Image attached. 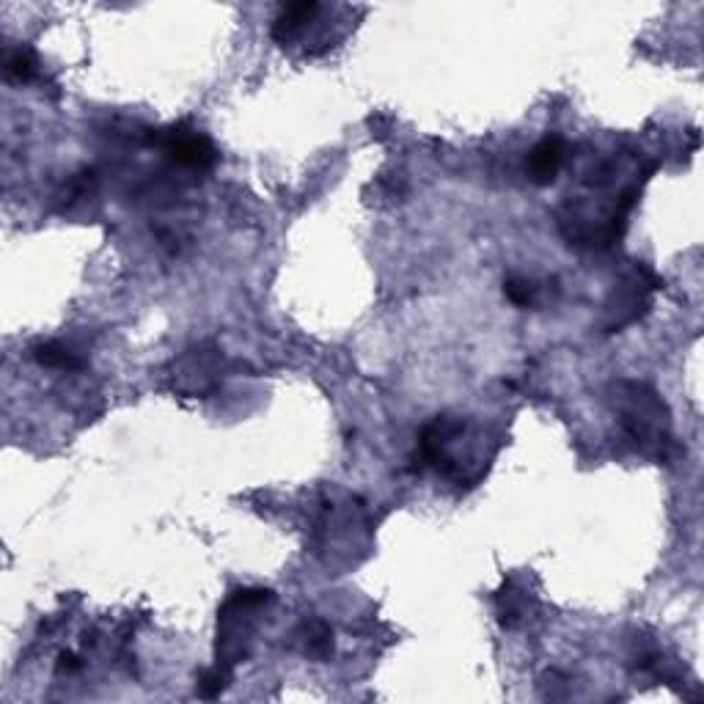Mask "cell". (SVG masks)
<instances>
[{
  "mask_svg": "<svg viewBox=\"0 0 704 704\" xmlns=\"http://www.w3.org/2000/svg\"><path fill=\"white\" fill-rule=\"evenodd\" d=\"M614 407L619 427L638 454L649 460H669L674 446L671 413L655 388L636 380H622L614 388Z\"/></svg>",
  "mask_w": 704,
  "mask_h": 704,
  "instance_id": "6da1fadb",
  "label": "cell"
},
{
  "mask_svg": "<svg viewBox=\"0 0 704 704\" xmlns=\"http://www.w3.org/2000/svg\"><path fill=\"white\" fill-rule=\"evenodd\" d=\"M273 603L275 592L262 586L237 589L226 597V603L218 611V641H215L218 666L234 669L251 658L253 641L259 633V614Z\"/></svg>",
  "mask_w": 704,
  "mask_h": 704,
  "instance_id": "7a4b0ae2",
  "label": "cell"
},
{
  "mask_svg": "<svg viewBox=\"0 0 704 704\" xmlns=\"http://www.w3.org/2000/svg\"><path fill=\"white\" fill-rule=\"evenodd\" d=\"M168 377L176 394L207 399L223 385V355L215 344H196L174 358Z\"/></svg>",
  "mask_w": 704,
  "mask_h": 704,
  "instance_id": "3957f363",
  "label": "cell"
},
{
  "mask_svg": "<svg viewBox=\"0 0 704 704\" xmlns=\"http://www.w3.org/2000/svg\"><path fill=\"white\" fill-rule=\"evenodd\" d=\"M160 149L171 163L182 165L187 171H212L218 163V149L212 146L204 132L193 130L187 124H174L157 138Z\"/></svg>",
  "mask_w": 704,
  "mask_h": 704,
  "instance_id": "277c9868",
  "label": "cell"
},
{
  "mask_svg": "<svg viewBox=\"0 0 704 704\" xmlns=\"http://www.w3.org/2000/svg\"><path fill=\"white\" fill-rule=\"evenodd\" d=\"M322 14V3L317 0H300V3H286L275 14L273 25H270V36L275 44H292L295 39H300L308 31L311 22H317V17Z\"/></svg>",
  "mask_w": 704,
  "mask_h": 704,
  "instance_id": "5b68a950",
  "label": "cell"
},
{
  "mask_svg": "<svg viewBox=\"0 0 704 704\" xmlns=\"http://www.w3.org/2000/svg\"><path fill=\"white\" fill-rule=\"evenodd\" d=\"M564 152H567V149H564V141H561L559 135H545V138L528 152V179L539 187L553 185L556 176H559L561 165H564Z\"/></svg>",
  "mask_w": 704,
  "mask_h": 704,
  "instance_id": "8992f818",
  "label": "cell"
},
{
  "mask_svg": "<svg viewBox=\"0 0 704 704\" xmlns=\"http://www.w3.org/2000/svg\"><path fill=\"white\" fill-rule=\"evenodd\" d=\"M297 636H300V649H303V655H306L308 660L325 663V660L333 658L336 641H333V627H330L328 622H322V619H308V622H303Z\"/></svg>",
  "mask_w": 704,
  "mask_h": 704,
  "instance_id": "52a82bcc",
  "label": "cell"
},
{
  "mask_svg": "<svg viewBox=\"0 0 704 704\" xmlns=\"http://www.w3.org/2000/svg\"><path fill=\"white\" fill-rule=\"evenodd\" d=\"M31 358L44 369H58V372H83L86 361L77 358V352L64 347L61 341H39L31 347Z\"/></svg>",
  "mask_w": 704,
  "mask_h": 704,
  "instance_id": "ba28073f",
  "label": "cell"
},
{
  "mask_svg": "<svg viewBox=\"0 0 704 704\" xmlns=\"http://www.w3.org/2000/svg\"><path fill=\"white\" fill-rule=\"evenodd\" d=\"M528 594L515 589L512 583H506L504 589L498 592V619L504 627H517L526 619Z\"/></svg>",
  "mask_w": 704,
  "mask_h": 704,
  "instance_id": "9c48e42d",
  "label": "cell"
},
{
  "mask_svg": "<svg viewBox=\"0 0 704 704\" xmlns=\"http://www.w3.org/2000/svg\"><path fill=\"white\" fill-rule=\"evenodd\" d=\"M539 292H542V286L537 281H531V278H523V275H509L504 281L506 300L517 308L537 306Z\"/></svg>",
  "mask_w": 704,
  "mask_h": 704,
  "instance_id": "30bf717a",
  "label": "cell"
},
{
  "mask_svg": "<svg viewBox=\"0 0 704 704\" xmlns=\"http://www.w3.org/2000/svg\"><path fill=\"white\" fill-rule=\"evenodd\" d=\"M3 72H6V80L28 83V80L36 75V55H33L31 47H17V50H11V53L6 55Z\"/></svg>",
  "mask_w": 704,
  "mask_h": 704,
  "instance_id": "8fae6325",
  "label": "cell"
},
{
  "mask_svg": "<svg viewBox=\"0 0 704 704\" xmlns=\"http://www.w3.org/2000/svg\"><path fill=\"white\" fill-rule=\"evenodd\" d=\"M231 680H234V674H231V669H223V666H212V669H204L201 674H198L196 680V693L201 696V699H218L220 693H226V688L231 685Z\"/></svg>",
  "mask_w": 704,
  "mask_h": 704,
  "instance_id": "7c38bea8",
  "label": "cell"
},
{
  "mask_svg": "<svg viewBox=\"0 0 704 704\" xmlns=\"http://www.w3.org/2000/svg\"><path fill=\"white\" fill-rule=\"evenodd\" d=\"M80 669H83V660L77 658L75 652H69V649L61 652L58 660H55V671H58V674H75V671Z\"/></svg>",
  "mask_w": 704,
  "mask_h": 704,
  "instance_id": "4fadbf2b",
  "label": "cell"
}]
</instances>
